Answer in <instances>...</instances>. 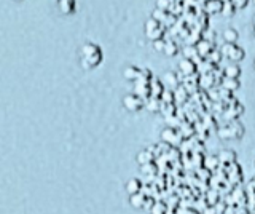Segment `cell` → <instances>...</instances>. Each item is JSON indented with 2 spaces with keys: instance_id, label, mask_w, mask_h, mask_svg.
<instances>
[{
  "instance_id": "1",
  "label": "cell",
  "mask_w": 255,
  "mask_h": 214,
  "mask_svg": "<svg viewBox=\"0 0 255 214\" xmlns=\"http://www.w3.org/2000/svg\"><path fill=\"white\" fill-rule=\"evenodd\" d=\"M80 62H82V67L86 70H93L99 64H102L104 61V51L102 48L94 42H86L82 45V50H80Z\"/></svg>"
},
{
  "instance_id": "2",
  "label": "cell",
  "mask_w": 255,
  "mask_h": 214,
  "mask_svg": "<svg viewBox=\"0 0 255 214\" xmlns=\"http://www.w3.org/2000/svg\"><path fill=\"white\" fill-rule=\"evenodd\" d=\"M244 133H246V126L239 122V120H235V122H228L225 125H222L219 126V130H217V136L220 139H241L244 136Z\"/></svg>"
},
{
  "instance_id": "3",
  "label": "cell",
  "mask_w": 255,
  "mask_h": 214,
  "mask_svg": "<svg viewBox=\"0 0 255 214\" xmlns=\"http://www.w3.org/2000/svg\"><path fill=\"white\" fill-rule=\"evenodd\" d=\"M220 53L223 58L230 59L231 62H241L246 58V51L236 43H223L220 46Z\"/></svg>"
},
{
  "instance_id": "4",
  "label": "cell",
  "mask_w": 255,
  "mask_h": 214,
  "mask_svg": "<svg viewBox=\"0 0 255 214\" xmlns=\"http://www.w3.org/2000/svg\"><path fill=\"white\" fill-rule=\"evenodd\" d=\"M161 141L166 142V144H171L172 147H179L183 144V136L180 134L179 128H172V126H166V128L161 131Z\"/></svg>"
},
{
  "instance_id": "5",
  "label": "cell",
  "mask_w": 255,
  "mask_h": 214,
  "mask_svg": "<svg viewBox=\"0 0 255 214\" xmlns=\"http://www.w3.org/2000/svg\"><path fill=\"white\" fill-rule=\"evenodd\" d=\"M228 205H235L238 208L241 206H249V195H247V190H244L241 186H236L233 189V192L230 194V198H225Z\"/></svg>"
},
{
  "instance_id": "6",
  "label": "cell",
  "mask_w": 255,
  "mask_h": 214,
  "mask_svg": "<svg viewBox=\"0 0 255 214\" xmlns=\"http://www.w3.org/2000/svg\"><path fill=\"white\" fill-rule=\"evenodd\" d=\"M123 107L129 112H139V110L145 109V99L135 93H129L123 98Z\"/></svg>"
},
{
  "instance_id": "7",
  "label": "cell",
  "mask_w": 255,
  "mask_h": 214,
  "mask_svg": "<svg viewBox=\"0 0 255 214\" xmlns=\"http://www.w3.org/2000/svg\"><path fill=\"white\" fill-rule=\"evenodd\" d=\"M243 114H244V107H243V104H239V102L236 101V102H233V104H230L227 107L225 112L222 114V118L228 123V122L239 120V117H241Z\"/></svg>"
},
{
  "instance_id": "8",
  "label": "cell",
  "mask_w": 255,
  "mask_h": 214,
  "mask_svg": "<svg viewBox=\"0 0 255 214\" xmlns=\"http://www.w3.org/2000/svg\"><path fill=\"white\" fill-rule=\"evenodd\" d=\"M182 85L185 86L187 91L190 94H195L201 90V74H193V75H188V77H183V82Z\"/></svg>"
},
{
  "instance_id": "9",
  "label": "cell",
  "mask_w": 255,
  "mask_h": 214,
  "mask_svg": "<svg viewBox=\"0 0 255 214\" xmlns=\"http://www.w3.org/2000/svg\"><path fill=\"white\" fill-rule=\"evenodd\" d=\"M179 72L183 77L198 74V62L193 61V59H188V58H182L180 62H179Z\"/></svg>"
},
{
  "instance_id": "10",
  "label": "cell",
  "mask_w": 255,
  "mask_h": 214,
  "mask_svg": "<svg viewBox=\"0 0 255 214\" xmlns=\"http://www.w3.org/2000/svg\"><path fill=\"white\" fill-rule=\"evenodd\" d=\"M227 176H228V182H231L233 186H239V182L243 181V171L238 162L227 166Z\"/></svg>"
},
{
  "instance_id": "11",
  "label": "cell",
  "mask_w": 255,
  "mask_h": 214,
  "mask_svg": "<svg viewBox=\"0 0 255 214\" xmlns=\"http://www.w3.org/2000/svg\"><path fill=\"white\" fill-rule=\"evenodd\" d=\"M161 80H163L164 86H167L169 90H175V88H179V86L182 85L179 72H166L161 77Z\"/></svg>"
},
{
  "instance_id": "12",
  "label": "cell",
  "mask_w": 255,
  "mask_h": 214,
  "mask_svg": "<svg viewBox=\"0 0 255 214\" xmlns=\"http://www.w3.org/2000/svg\"><path fill=\"white\" fill-rule=\"evenodd\" d=\"M203 8L207 14H217L223 10V2L222 0H204Z\"/></svg>"
},
{
  "instance_id": "13",
  "label": "cell",
  "mask_w": 255,
  "mask_h": 214,
  "mask_svg": "<svg viewBox=\"0 0 255 214\" xmlns=\"http://www.w3.org/2000/svg\"><path fill=\"white\" fill-rule=\"evenodd\" d=\"M179 131L183 136V139H190V138L196 136V125L190 120H185V122H182V125L179 126Z\"/></svg>"
},
{
  "instance_id": "14",
  "label": "cell",
  "mask_w": 255,
  "mask_h": 214,
  "mask_svg": "<svg viewBox=\"0 0 255 214\" xmlns=\"http://www.w3.org/2000/svg\"><path fill=\"white\" fill-rule=\"evenodd\" d=\"M174 93H175V104L177 106H185L191 99V94L187 91V88L183 85H180L179 88H175Z\"/></svg>"
},
{
  "instance_id": "15",
  "label": "cell",
  "mask_w": 255,
  "mask_h": 214,
  "mask_svg": "<svg viewBox=\"0 0 255 214\" xmlns=\"http://www.w3.org/2000/svg\"><path fill=\"white\" fill-rule=\"evenodd\" d=\"M150 90H151V98L161 99L163 93L166 91V86H164L161 78H155L153 77V80H151V85H150Z\"/></svg>"
},
{
  "instance_id": "16",
  "label": "cell",
  "mask_w": 255,
  "mask_h": 214,
  "mask_svg": "<svg viewBox=\"0 0 255 214\" xmlns=\"http://www.w3.org/2000/svg\"><path fill=\"white\" fill-rule=\"evenodd\" d=\"M58 8L62 14H74L77 10V0H58Z\"/></svg>"
},
{
  "instance_id": "17",
  "label": "cell",
  "mask_w": 255,
  "mask_h": 214,
  "mask_svg": "<svg viewBox=\"0 0 255 214\" xmlns=\"http://www.w3.org/2000/svg\"><path fill=\"white\" fill-rule=\"evenodd\" d=\"M217 157H219L222 166H228L231 163H236V152H233V150H230V149L220 150Z\"/></svg>"
},
{
  "instance_id": "18",
  "label": "cell",
  "mask_w": 255,
  "mask_h": 214,
  "mask_svg": "<svg viewBox=\"0 0 255 214\" xmlns=\"http://www.w3.org/2000/svg\"><path fill=\"white\" fill-rule=\"evenodd\" d=\"M147 198H148V195H145L143 192L129 195V205L132 206L134 210H143V206H145Z\"/></svg>"
},
{
  "instance_id": "19",
  "label": "cell",
  "mask_w": 255,
  "mask_h": 214,
  "mask_svg": "<svg viewBox=\"0 0 255 214\" xmlns=\"http://www.w3.org/2000/svg\"><path fill=\"white\" fill-rule=\"evenodd\" d=\"M182 56L183 58H188V59H193L196 62H199L203 58L199 56V51H198V46L196 45H185L182 48Z\"/></svg>"
},
{
  "instance_id": "20",
  "label": "cell",
  "mask_w": 255,
  "mask_h": 214,
  "mask_svg": "<svg viewBox=\"0 0 255 214\" xmlns=\"http://www.w3.org/2000/svg\"><path fill=\"white\" fill-rule=\"evenodd\" d=\"M142 187H143V182L139 181L137 178H131L129 181L126 182V186H125L128 195H134V194L142 192Z\"/></svg>"
},
{
  "instance_id": "21",
  "label": "cell",
  "mask_w": 255,
  "mask_h": 214,
  "mask_svg": "<svg viewBox=\"0 0 255 214\" xmlns=\"http://www.w3.org/2000/svg\"><path fill=\"white\" fill-rule=\"evenodd\" d=\"M203 123H204V126H206V128L209 130L211 133H217V130H219L217 120H215V114H212L211 110L203 115Z\"/></svg>"
},
{
  "instance_id": "22",
  "label": "cell",
  "mask_w": 255,
  "mask_h": 214,
  "mask_svg": "<svg viewBox=\"0 0 255 214\" xmlns=\"http://www.w3.org/2000/svg\"><path fill=\"white\" fill-rule=\"evenodd\" d=\"M137 163L140 165V166H143V165H147V163H151V162H156V155L151 152L150 149H145V150H142V152H139L137 154Z\"/></svg>"
},
{
  "instance_id": "23",
  "label": "cell",
  "mask_w": 255,
  "mask_h": 214,
  "mask_svg": "<svg viewBox=\"0 0 255 214\" xmlns=\"http://www.w3.org/2000/svg\"><path fill=\"white\" fill-rule=\"evenodd\" d=\"M123 75L126 80H129V82H135L137 78L142 75V69L137 67V66H128L125 70H123Z\"/></svg>"
},
{
  "instance_id": "24",
  "label": "cell",
  "mask_w": 255,
  "mask_h": 214,
  "mask_svg": "<svg viewBox=\"0 0 255 214\" xmlns=\"http://www.w3.org/2000/svg\"><path fill=\"white\" fill-rule=\"evenodd\" d=\"M217 69V66L214 64V62H211L209 59H201L198 62V72L201 75H206V74H212L214 70Z\"/></svg>"
},
{
  "instance_id": "25",
  "label": "cell",
  "mask_w": 255,
  "mask_h": 214,
  "mask_svg": "<svg viewBox=\"0 0 255 214\" xmlns=\"http://www.w3.org/2000/svg\"><path fill=\"white\" fill-rule=\"evenodd\" d=\"M198 51H199V56H201V58H207V56H209V54L215 50V46H214V43H211V42H207V40H204V38H203V40L201 42H199L198 45Z\"/></svg>"
},
{
  "instance_id": "26",
  "label": "cell",
  "mask_w": 255,
  "mask_h": 214,
  "mask_svg": "<svg viewBox=\"0 0 255 214\" xmlns=\"http://www.w3.org/2000/svg\"><path fill=\"white\" fill-rule=\"evenodd\" d=\"M201 40H203V30L191 27L188 37L185 38V45H198Z\"/></svg>"
},
{
  "instance_id": "27",
  "label": "cell",
  "mask_w": 255,
  "mask_h": 214,
  "mask_svg": "<svg viewBox=\"0 0 255 214\" xmlns=\"http://www.w3.org/2000/svg\"><path fill=\"white\" fill-rule=\"evenodd\" d=\"M222 88H225L228 91H238L239 88H241V82H239V78H230V77H225L222 82Z\"/></svg>"
},
{
  "instance_id": "28",
  "label": "cell",
  "mask_w": 255,
  "mask_h": 214,
  "mask_svg": "<svg viewBox=\"0 0 255 214\" xmlns=\"http://www.w3.org/2000/svg\"><path fill=\"white\" fill-rule=\"evenodd\" d=\"M214 86H217V82H215L214 72H212V74L201 75V90L209 91V90H212V88H214Z\"/></svg>"
},
{
  "instance_id": "29",
  "label": "cell",
  "mask_w": 255,
  "mask_h": 214,
  "mask_svg": "<svg viewBox=\"0 0 255 214\" xmlns=\"http://www.w3.org/2000/svg\"><path fill=\"white\" fill-rule=\"evenodd\" d=\"M222 166L220 160H219V157L217 155H209V157H206V160H204V168H207L209 171L215 173L219 168Z\"/></svg>"
},
{
  "instance_id": "30",
  "label": "cell",
  "mask_w": 255,
  "mask_h": 214,
  "mask_svg": "<svg viewBox=\"0 0 255 214\" xmlns=\"http://www.w3.org/2000/svg\"><path fill=\"white\" fill-rule=\"evenodd\" d=\"M161 106H163V102L158 98L150 96L148 99H145V109L148 110V112H159V110H161Z\"/></svg>"
},
{
  "instance_id": "31",
  "label": "cell",
  "mask_w": 255,
  "mask_h": 214,
  "mask_svg": "<svg viewBox=\"0 0 255 214\" xmlns=\"http://www.w3.org/2000/svg\"><path fill=\"white\" fill-rule=\"evenodd\" d=\"M163 53L166 54V56H169V58L175 56V54L179 53V45H177V42H175L174 38H171V40H166L164 51Z\"/></svg>"
},
{
  "instance_id": "32",
  "label": "cell",
  "mask_w": 255,
  "mask_h": 214,
  "mask_svg": "<svg viewBox=\"0 0 255 214\" xmlns=\"http://www.w3.org/2000/svg\"><path fill=\"white\" fill-rule=\"evenodd\" d=\"M225 77H230V78L241 77V67H239L238 62H231V64L225 67Z\"/></svg>"
},
{
  "instance_id": "33",
  "label": "cell",
  "mask_w": 255,
  "mask_h": 214,
  "mask_svg": "<svg viewBox=\"0 0 255 214\" xmlns=\"http://www.w3.org/2000/svg\"><path fill=\"white\" fill-rule=\"evenodd\" d=\"M238 38H239V34L236 29L228 27L223 30V40H225V43H236Z\"/></svg>"
},
{
  "instance_id": "34",
  "label": "cell",
  "mask_w": 255,
  "mask_h": 214,
  "mask_svg": "<svg viewBox=\"0 0 255 214\" xmlns=\"http://www.w3.org/2000/svg\"><path fill=\"white\" fill-rule=\"evenodd\" d=\"M220 192H219V190H215V189H211L209 190V192H207L206 194V200H207V203H209L211 206H215V205H217L220 200H222V198H220Z\"/></svg>"
},
{
  "instance_id": "35",
  "label": "cell",
  "mask_w": 255,
  "mask_h": 214,
  "mask_svg": "<svg viewBox=\"0 0 255 214\" xmlns=\"http://www.w3.org/2000/svg\"><path fill=\"white\" fill-rule=\"evenodd\" d=\"M177 104H163L161 106V112L163 115H164V118H169V117H174L175 114H177Z\"/></svg>"
},
{
  "instance_id": "36",
  "label": "cell",
  "mask_w": 255,
  "mask_h": 214,
  "mask_svg": "<svg viewBox=\"0 0 255 214\" xmlns=\"http://www.w3.org/2000/svg\"><path fill=\"white\" fill-rule=\"evenodd\" d=\"M238 11V8L235 6L233 2H223V10H222V14L225 18H231L235 16V13Z\"/></svg>"
},
{
  "instance_id": "37",
  "label": "cell",
  "mask_w": 255,
  "mask_h": 214,
  "mask_svg": "<svg viewBox=\"0 0 255 214\" xmlns=\"http://www.w3.org/2000/svg\"><path fill=\"white\" fill-rule=\"evenodd\" d=\"M140 168H142V173H143V174H147V176H150V174H153V176H156V174H158V171H159V168H158L156 162L147 163V165L140 166Z\"/></svg>"
},
{
  "instance_id": "38",
  "label": "cell",
  "mask_w": 255,
  "mask_h": 214,
  "mask_svg": "<svg viewBox=\"0 0 255 214\" xmlns=\"http://www.w3.org/2000/svg\"><path fill=\"white\" fill-rule=\"evenodd\" d=\"M161 102H163V104H175V93H174V90H169V88H167V90L163 93Z\"/></svg>"
},
{
  "instance_id": "39",
  "label": "cell",
  "mask_w": 255,
  "mask_h": 214,
  "mask_svg": "<svg viewBox=\"0 0 255 214\" xmlns=\"http://www.w3.org/2000/svg\"><path fill=\"white\" fill-rule=\"evenodd\" d=\"M163 24L159 22L158 19H155L153 16H150L147 21H145V32H150V30H155V29H159Z\"/></svg>"
},
{
  "instance_id": "40",
  "label": "cell",
  "mask_w": 255,
  "mask_h": 214,
  "mask_svg": "<svg viewBox=\"0 0 255 214\" xmlns=\"http://www.w3.org/2000/svg\"><path fill=\"white\" fill-rule=\"evenodd\" d=\"M167 213V205L161 200H158L156 205L153 206V210L150 211V214H166Z\"/></svg>"
},
{
  "instance_id": "41",
  "label": "cell",
  "mask_w": 255,
  "mask_h": 214,
  "mask_svg": "<svg viewBox=\"0 0 255 214\" xmlns=\"http://www.w3.org/2000/svg\"><path fill=\"white\" fill-rule=\"evenodd\" d=\"M206 59H209L211 62H214L215 66H219L220 64V61L223 59V56H222V53H220V50H214L209 56H207Z\"/></svg>"
},
{
  "instance_id": "42",
  "label": "cell",
  "mask_w": 255,
  "mask_h": 214,
  "mask_svg": "<svg viewBox=\"0 0 255 214\" xmlns=\"http://www.w3.org/2000/svg\"><path fill=\"white\" fill-rule=\"evenodd\" d=\"M174 0H156V8L169 11V6L172 5Z\"/></svg>"
},
{
  "instance_id": "43",
  "label": "cell",
  "mask_w": 255,
  "mask_h": 214,
  "mask_svg": "<svg viewBox=\"0 0 255 214\" xmlns=\"http://www.w3.org/2000/svg\"><path fill=\"white\" fill-rule=\"evenodd\" d=\"M203 38L207 42H211V43H215V38H217V35H215V32L212 29H206L203 32Z\"/></svg>"
},
{
  "instance_id": "44",
  "label": "cell",
  "mask_w": 255,
  "mask_h": 214,
  "mask_svg": "<svg viewBox=\"0 0 255 214\" xmlns=\"http://www.w3.org/2000/svg\"><path fill=\"white\" fill-rule=\"evenodd\" d=\"M156 202H158V200H155L153 197H148V198H147V202H145V206H143V211H148V213H150L151 210H153V206L156 205Z\"/></svg>"
},
{
  "instance_id": "45",
  "label": "cell",
  "mask_w": 255,
  "mask_h": 214,
  "mask_svg": "<svg viewBox=\"0 0 255 214\" xmlns=\"http://www.w3.org/2000/svg\"><path fill=\"white\" fill-rule=\"evenodd\" d=\"M169 208H179V205H180V198L179 197H172V198H169L167 200V203H166Z\"/></svg>"
},
{
  "instance_id": "46",
  "label": "cell",
  "mask_w": 255,
  "mask_h": 214,
  "mask_svg": "<svg viewBox=\"0 0 255 214\" xmlns=\"http://www.w3.org/2000/svg\"><path fill=\"white\" fill-rule=\"evenodd\" d=\"M230 2H233L235 6L238 10H241V8H246L247 5H249V0H230Z\"/></svg>"
},
{
  "instance_id": "47",
  "label": "cell",
  "mask_w": 255,
  "mask_h": 214,
  "mask_svg": "<svg viewBox=\"0 0 255 214\" xmlns=\"http://www.w3.org/2000/svg\"><path fill=\"white\" fill-rule=\"evenodd\" d=\"M164 45H166V40L164 38H161V40H155L153 42V48L156 51H164Z\"/></svg>"
},
{
  "instance_id": "48",
  "label": "cell",
  "mask_w": 255,
  "mask_h": 214,
  "mask_svg": "<svg viewBox=\"0 0 255 214\" xmlns=\"http://www.w3.org/2000/svg\"><path fill=\"white\" fill-rule=\"evenodd\" d=\"M251 184H252V186H255V176H254V178L251 179Z\"/></svg>"
},
{
  "instance_id": "49",
  "label": "cell",
  "mask_w": 255,
  "mask_h": 214,
  "mask_svg": "<svg viewBox=\"0 0 255 214\" xmlns=\"http://www.w3.org/2000/svg\"><path fill=\"white\" fill-rule=\"evenodd\" d=\"M254 34H255V21H254Z\"/></svg>"
},
{
  "instance_id": "50",
  "label": "cell",
  "mask_w": 255,
  "mask_h": 214,
  "mask_svg": "<svg viewBox=\"0 0 255 214\" xmlns=\"http://www.w3.org/2000/svg\"><path fill=\"white\" fill-rule=\"evenodd\" d=\"M249 214H255V213H252V211H251V213H249Z\"/></svg>"
},
{
  "instance_id": "51",
  "label": "cell",
  "mask_w": 255,
  "mask_h": 214,
  "mask_svg": "<svg viewBox=\"0 0 255 214\" xmlns=\"http://www.w3.org/2000/svg\"><path fill=\"white\" fill-rule=\"evenodd\" d=\"M252 2H254V5H255V0H252Z\"/></svg>"
},
{
  "instance_id": "52",
  "label": "cell",
  "mask_w": 255,
  "mask_h": 214,
  "mask_svg": "<svg viewBox=\"0 0 255 214\" xmlns=\"http://www.w3.org/2000/svg\"><path fill=\"white\" fill-rule=\"evenodd\" d=\"M254 67H255V61H254Z\"/></svg>"
},
{
  "instance_id": "53",
  "label": "cell",
  "mask_w": 255,
  "mask_h": 214,
  "mask_svg": "<svg viewBox=\"0 0 255 214\" xmlns=\"http://www.w3.org/2000/svg\"><path fill=\"white\" fill-rule=\"evenodd\" d=\"M252 213H255V210H254V211H252Z\"/></svg>"
}]
</instances>
